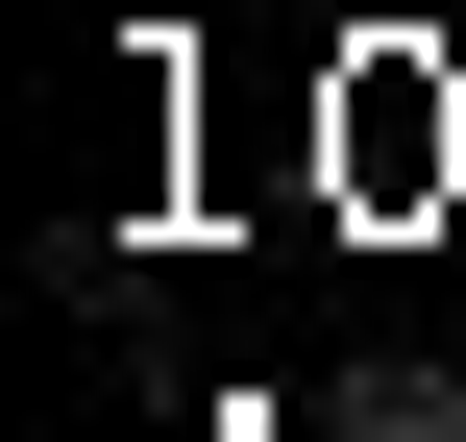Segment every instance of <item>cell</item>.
<instances>
[{
	"label": "cell",
	"instance_id": "1",
	"mask_svg": "<svg viewBox=\"0 0 466 442\" xmlns=\"http://www.w3.org/2000/svg\"><path fill=\"white\" fill-rule=\"evenodd\" d=\"M319 442H466V394H442V369H344V394H319Z\"/></svg>",
	"mask_w": 466,
	"mask_h": 442
},
{
	"label": "cell",
	"instance_id": "2",
	"mask_svg": "<svg viewBox=\"0 0 466 442\" xmlns=\"http://www.w3.org/2000/svg\"><path fill=\"white\" fill-rule=\"evenodd\" d=\"M393 25H442V0H393Z\"/></svg>",
	"mask_w": 466,
	"mask_h": 442
}]
</instances>
